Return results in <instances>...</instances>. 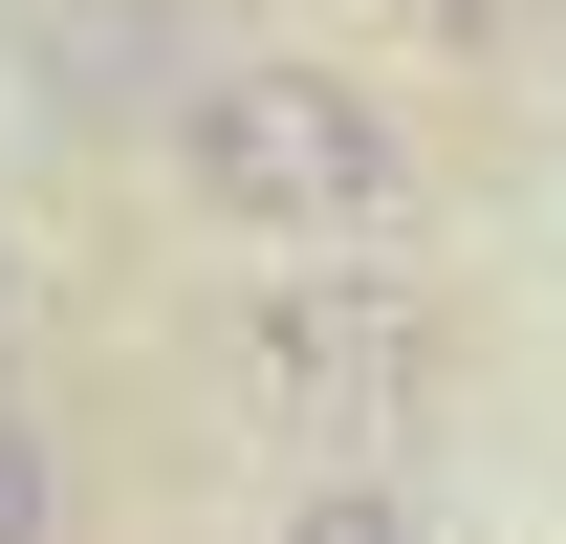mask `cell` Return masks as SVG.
I'll use <instances>...</instances> for the list:
<instances>
[{
  "label": "cell",
  "mask_w": 566,
  "mask_h": 544,
  "mask_svg": "<svg viewBox=\"0 0 566 544\" xmlns=\"http://www.w3.org/2000/svg\"><path fill=\"white\" fill-rule=\"evenodd\" d=\"M153 153H175V197H197L218 240H392V218H415V132H392L349 66H283V44H240Z\"/></svg>",
  "instance_id": "obj_1"
},
{
  "label": "cell",
  "mask_w": 566,
  "mask_h": 544,
  "mask_svg": "<svg viewBox=\"0 0 566 544\" xmlns=\"http://www.w3.org/2000/svg\"><path fill=\"white\" fill-rule=\"evenodd\" d=\"M218 393L262 414V436H305V458H392L436 414V305L370 262H305V283H240V327H218Z\"/></svg>",
  "instance_id": "obj_2"
},
{
  "label": "cell",
  "mask_w": 566,
  "mask_h": 544,
  "mask_svg": "<svg viewBox=\"0 0 566 544\" xmlns=\"http://www.w3.org/2000/svg\"><path fill=\"white\" fill-rule=\"evenodd\" d=\"M22 87L66 132H175L218 87V44H197V0H22Z\"/></svg>",
  "instance_id": "obj_3"
},
{
  "label": "cell",
  "mask_w": 566,
  "mask_h": 544,
  "mask_svg": "<svg viewBox=\"0 0 566 544\" xmlns=\"http://www.w3.org/2000/svg\"><path fill=\"white\" fill-rule=\"evenodd\" d=\"M283 544H436V523H415V479H327V501H305Z\"/></svg>",
  "instance_id": "obj_4"
},
{
  "label": "cell",
  "mask_w": 566,
  "mask_h": 544,
  "mask_svg": "<svg viewBox=\"0 0 566 544\" xmlns=\"http://www.w3.org/2000/svg\"><path fill=\"white\" fill-rule=\"evenodd\" d=\"M0 544H66V458H44L22 414H0Z\"/></svg>",
  "instance_id": "obj_5"
},
{
  "label": "cell",
  "mask_w": 566,
  "mask_h": 544,
  "mask_svg": "<svg viewBox=\"0 0 566 544\" xmlns=\"http://www.w3.org/2000/svg\"><path fill=\"white\" fill-rule=\"evenodd\" d=\"M436 44H523V22H545V0H415Z\"/></svg>",
  "instance_id": "obj_6"
},
{
  "label": "cell",
  "mask_w": 566,
  "mask_h": 544,
  "mask_svg": "<svg viewBox=\"0 0 566 544\" xmlns=\"http://www.w3.org/2000/svg\"><path fill=\"white\" fill-rule=\"evenodd\" d=\"M0 327H22V240H0Z\"/></svg>",
  "instance_id": "obj_7"
}]
</instances>
